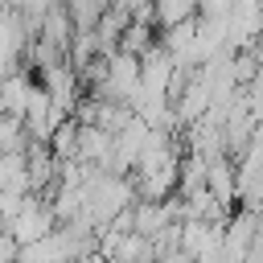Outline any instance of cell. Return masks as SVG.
I'll return each mask as SVG.
<instances>
[{
	"mask_svg": "<svg viewBox=\"0 0 263 263\" xmlns=\"http://www.w3.org/2000/svg\"><path fill=\"white\" fill-rule=\"evenodd\" d=\"M21 247H29V242H41V238H49L53 230H58V210H53V201H41L37 193L21 205V214L4 226Z\"/></svg>",
	"mask_w": 263,
	"mask_h": 263,
	"instance_id": "1",
	"label": "cell"
},
{
	"mask_svg": "<svg viewBox=\"0 0 263 263\" xmlns=\"http://www.w3.org/2000/svg\"><path fill=\"white\" fill-rule=\"evenodd\" d=\"M205 189H210L222 205H230V201H234V193H238V173L230 168V160H226V156H214V160H210Z\"/></svg>",
	"mask_w": 263,
	"mask_h": 263,
	"instance_id": "2",
	"label": "cell"
},
{
	"mask_svg": "<svg viewBox=\"0 0 263 263\" xmlns=\"http://www.w3.org/2000/svg\"><path fill=\"white\" fill-rule=\"evenodd\" d=\"M29 127L21 115H0V152H29Z\"/></svg>",
	"mask_w": 263,
	"mask_h": 263,
	"instance_id": "3",
	"label": "cell"
},
{
	"mask_svg": "<svg viewBox=\"0 0 263 263\" xmlns=\"http://www.w3.org/2000/svg\"><path fill=\"white\" fill-rule=\"evenodd\" d=\"M152 45H156V41H152L148 21H132V25H127V33L119 37V49H123V53H136V58H144Z\"/></svg>",
	"mask_w": 263,
	"mask_h": 263,
	"instance_id": "4",
	"label": "cell"
},
{
	"mask_svg": "<svg viewBox=\"0 0 263 263\" xmlns=\"http://www.w3.org/2000/svg\"><path fill=\"white\" fill-rule=\"evenodd\" d=\"M156 263H197V259H193L189 251H181V247H177V251H168V255H160Z\"/></svg>",
	"mask_w": 263,
	"mask_h": 263,
	"instance_id": "5",
	"label": "cell"
}]
</instances>
